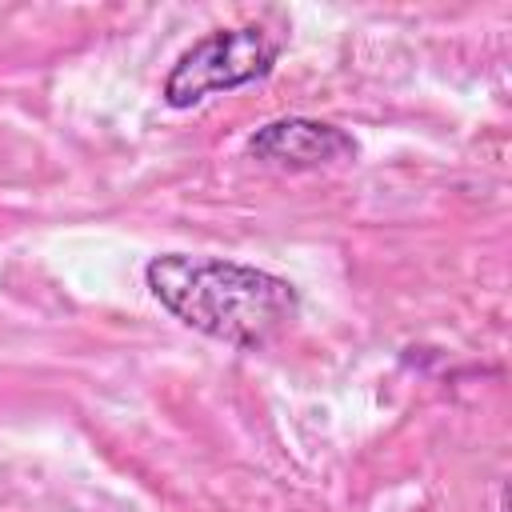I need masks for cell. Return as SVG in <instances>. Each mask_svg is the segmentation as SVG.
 I'll return each mask as SVG.
<instances>
[{
    "label": "cell",
    "mask_w": 512,
    "mask_h": 512,
    "mask_svg": "<svg viewBox=\"0 0 512 512\" xmlns=\"http://www.w3.org/2000/svg\"><path fill=\"white\" fill-rule=\"evenodd\" d=\"M144 280L176 320L236 348L268 344L296 320L300 308L288 280L220 256L168 252L144 268Z\"/></svg>",
    "instance_id": "cell-1"
},
{
    "label": "cell",
    "mask_w": 512,
    "mask_h": 512,
    "mask_svg": "<svg viewBox=\"0 0 512 512\" xmlns=\"http://www.w3.org/2000/svg\"><path fill=\"white\" fill-rule=\"evenodd\" d=\"M280 56V44L264 28H220L196 40L168 72L164 100L172 108H192L212 92L240 88L248 80H260L272 72Z\"/></svg>",
    "instance_id": "cell-2"
},
{
    "label": "cell",
    "mask_w": 512,
    "mask_h": 512,
    "mask_svg": "<svg viewBox=\"0 0 512 512\" xmlns=\"http://www.w3.org/2000/svg\"><path fill=\"white\" fill-rule=\"evenodd\" d=\"M248 152H252V160L280 168V172H312V168L352 160L356 140L336 124L288 116V120H272V124L256 128V136L248 140Z\"/></svg>",
    "instance_id": "cell-3"
}]
</instances>
